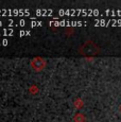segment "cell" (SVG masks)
<instances>
[{"label": "cell", "mask_w": 121, "mask_h": 122, "mask_svg": "<svg viewBox=\"0 0 121 122\" xmlns=\"http://www.w3.org/2000/svg\"><path fill=\"white\" fill-rule=\"evenodd\" d=\"M31 65L34 67V69L35 70H41L44 68V66H45V62H44L43 58L37 57L31 63Z\"/></svg>", "instance_id": "cell-1"}]
</instances>
